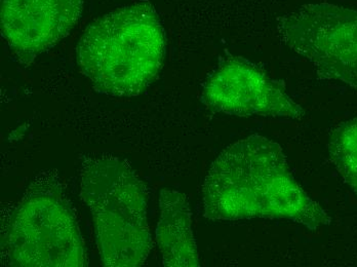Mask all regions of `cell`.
<instances>
[{"mask_svg":"<svg viewBox=\"0 0 357 267\" xmlns=\"http://www.w3.org/2000/svg\"><path fill=\"white\" fill-rule=\"evenodd\" d=\"M80 188L93 214L104 266H143L152 248L145 186L126 160L89 156L80 169Z\"/></svg>","mask_w":357,"mask_h":267,"instance_id":"277c9868","label":"cell"},{"mask_svg":"<svg viewBox=\"0 0 357 267\" xmlns=\"http://www.w3.org/2000/svg\"><path fill=\"white\" fill-rule=\"evenodd\" d=\"M331 160L357 197V117L340 123L328 141Z\"/></svg>","mask_w":357,"mask_h":267,"instance_id":"9c48e42d","label":"cell"},{"mask_svg":"<svg viewBox=\"0 0 357 267\" xmlns=\"http://www.w3.org/2000/svg\"><path fill=\"white\" fill-rule=\"evenodd\" d=\"M156 241L165 267H197L199 258L192 229V213L184 193L161 190Z\"/></svg>","mask_w":357,"mask_h":267,"instance_id":"ba28073f","label":"cell"},{"mask_svg":"<svg viewBox=\"0 0 357 267\" xmlns=\"http://www.w3.org/2000/svg\"><path fill=\"white\" fill-rule=\"evenodd\" d=\"M200 100L211 112L239 117L299 119L305 114L282 82L243 57L222 61L204 82Z\"/></svg>","mask_w":357,"mask_h":267,"instance_id":"8992f818","label":"cell"},{"mask_svg":"<svg viewBox=\"0 0 357 267\" xmlns=\"http://www.w3.org/2000/svg\"><path fill=\"white\" fill-rule=\"evenodd\" d=\"M84 0H1V33L19 62L28 64L66 38Z\"/></svg>","mask_w":357,"mask_h":267,"instance_id":"52a82bcc","label":"cell"},{"mask_svg":"<svg viewBox=\"0 0 357 267\" xmlns=\"http://www.w3.org/2000/svg\"><path fill=\"white\" fill-rule=\"evenodd\" d=\"M76 53L78 66L96 92L136 97L162 68L167 38L155 8L140 2L89 24Z\"/></svg>","mask_w":357,"mask_h":267,"instance_id":"7a4b0ae2","label":"cell"},{"mask_svg":"<svg viewBox=\"0 0 357 267\" xmlns=\"http://www.w3.org/2000/svg\"><path fill=\"white\" fill-rule=\"evenodd\" d=\"M280 38L321 77L357 89V10L309 3L282 17Z\"/></svg>","mask_w":357,"mask_h":267,"instance_id":"5b68a950","label":"cell"},{"mask_svg":"<svg viewBox=\"0 0 357 267\" xmlns=\"http://www.w3.org/2000/svg\"><path fill=\"white\" fill-rule=\"evenodd\" d=\"M204 216L213 221L284 219L319 229L332 219L305 192L280 144L252 135L226 147L204 178Z\"/></svg>","mask_w":357,"mask_h":267,"instance_id":"6da1fadb","label":"cell"},{"mask_svg":"<svg viewBox=\"0 0 357 267\" xmlns=\"http://www.w3.org/2000/svg\"><path fill=\"white\" fill-rule=\"evenodd\" d=\"M2 262L16 267H84L77 217L56 171L40 172L2 225Z\"/></svg>","mask_w":357,"mask_h":267,"instance_id":"3957f363","label":"cell"}]
</instances>
